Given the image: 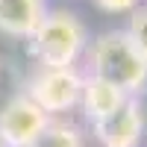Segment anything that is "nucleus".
Here are the masks:
<instances>
[{"label": "nucleus", "instance_id": "1", "mask_svg": "<svg viewBox=\"0 0 147 147\" xmlns=\"http://www.w3.org/2000/svg\"><path fill=\"white\" fill-rule=\"evenodd\" d=\"M91 77H100L121 88L127 97H138V91L147 85V62L129 41L127 30H109L97 35L88 47Z\"/></svg>", "mask_w": 147, "mask_h": 147}, {"label": "nucleus", "instance_id": "2", "mask_svg": "<svg viewBox=\"0 0 147 147\" xmlns=\"http://www.w3.org/2000/svg\"><path fill=\"white\" fill-rule=\"evenodd\" d=\"M85 27L71 12H47L30 35V47L41 68H74L85 53Z\"/></svg>", "mask_w": 147, "mask_h": 147}, {"label": "nucleus", "instance_id": "3", "mask_svg": "<svg viewBox=\"0 0 147 147\" xmlns=\"http://www.w3.org/2000/svg\"><path fill=\"white\" fill-rule=\"evenodd\" d=\"M27 97L41 112H68L82 97V77L77 68H38L27 82Z\"/></svg>", "mask_w": 147, "mask_h": 147}, {"label": "nucleus", "instance_id": "4", "mask_svg": "<svg viewBox=\"0 0 147 147\" xmlns=\"http://www.w3.org/2000/svg\"><path fill=\"white\" fill-rule=\"evenodd\" d=\"M47 124H50V115L41 112L27 94H18L0 109V144L30 147Z\"/></svg>", "mask_w": 147, "mask_h": 147}, {"label": "nucleus", "instance_id": "5", "mask_svg": "<svg viewBox=\"0 0 147 147\" xmlns=\"http://www.w3.org/2000/svg\"><path fill=\"white\" fill-rule=\"evenodd\" d=\"M144 127H147V118H144V106L138 97H127L112 115L91 124L97 141L103 147H138Z\"/></svg>", "mask_w": 147, "mask_h": 147}, {"label": "nucleus", "instance_id": "6", "mask_svg": "<svg viewBox=\"0 0 147 147\" xmlns=\"http://www.w3.org/2000/svg\"><path fill=\"white\" fill-rule=\"evenodd\" d=\"M44 15V0H0V32L12 38H30Z\"/></svg>", "mask_w": 147, "mask_h": 147}, {"label": "nucleus", "instance_id": "7", "mask_svg": "<svg viewBox=\"0 0 147 147\" xmlns=\"http://www.w3.org/2000/svg\"><path fill=\"white\" fill-rule=\"evenodd\" d=\"M127 100V94L115 88L112 82H106L100 77H88V80H82V97H80V106H82V112L85 118L91 121H100L106 115H112L115 109Z\"/></svg>", "mask_w": 147, "mask_h": 147}, {"label": "nucleus", "instance_id": "8", "mask_svg": "<svg viewBox=\"0 0 147 147\" xmlns=\"http://www.w3.org/2000/svg\"><path fill=\"white\" fill-rule=\"evenodd\" d=\"M30 147H85V136L68 121H50Z\"/></svg>", "mask_w": 147, "mask_h": 147}, {"label": "nucleus", "instance_id": "9", "mask_svg": "<svg viewBox=\"0 0 147 147\" xmlns=\"http://www.w3.org/2000/svg\"><path fill=\"white\" fill-rule=\"evenodd\" d=\"M127 35H129V41L136 44V50L144 56V62H147V6H138V9L129 12Z\"/></svg>", "mask_w": 147, "mask_h": 147}, {"label": "nucleus", "instance_id": "10", "mask_svg": "<svg viewBox=\"0 0 147 147\" xmlns=\"http://www.w3.org/2000/svg\"><path fill=\"white\" fill-rule=\"evenodd\" d=\"M97 9L109 12V15H121V12H132L138 9V0H94Z\"/></svg>", "mask_w": 147, "mask_h": 147}, {"label": "nucleus", "instance_id": "11", "mask_svg": "<svg viewBox=\"0 0 147 147\" xmlns=\"http://www.w3.org/2000/svg\"><path fill=\"white\" fill-rule=\"evenodd\" d=\"M0 147H3V144H0Z\"/></svg>", "mask_w": 147, "mask_h": 147}]
</instances>
